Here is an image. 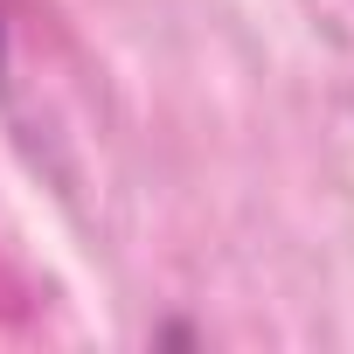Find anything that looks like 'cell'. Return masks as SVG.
<instances>
[{"instance_id": "6da1fadb", "label": "cell", "mask_w": 354, "mask_h": 354, "mask_svg": "<svg viewBox=\"0 0 354 354\" xmlns=\"http://www.w3.org/2000/svg\"><path fill=\"white\" fill-rule=\"evenodd\" d=\"M0 70H8V28H0Z\"/></svg>"}]
</instances>
